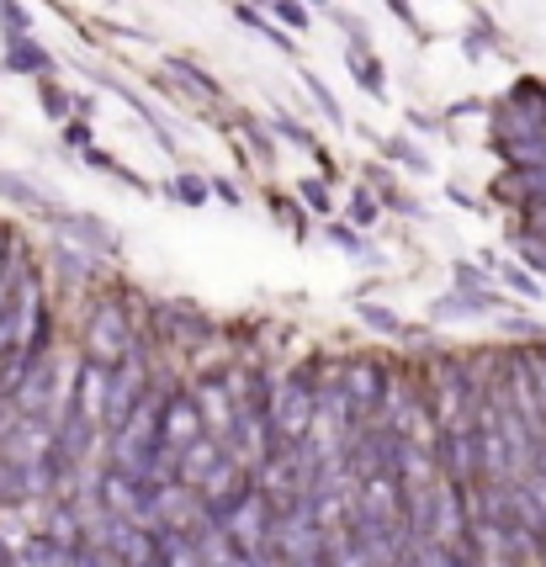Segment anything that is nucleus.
Returning a JSON list of instances; mask_svg holds the SVG:
<instances>
[{
  "mask_svg": "<svg viewBox=\"0 0 546 567\" xmlns=\"http://www.w3.org/2000/svg\"><path fill=\"white\" fill-rule=\"evenodd\" d=\"M493 149L510 170L546 165V80L520 75L515 90L493 107Z\"/></svg>",
  "mask_w": 546,
  "mask_h": 567,
  "instance_id": "nucleus-1",
  "label": "nucleus"
},
{
  "mask_svg": "<svg viewBox=\"0 0 546 567\" xmlns=\"http://www.w3.org/2000/svg\"><path fill=\"white\" fill-rule=\"evenodd\" d=\"M144 340L133 329V313L122 298H101L86 319V360H101V366H122L127 356H138Z\"/></svg>",
  "mask_w": 546,
  "mask_h": 567,
  "instance_id": "nucleus-2",
  "label": "nucleus"
},
{
  "mask_svg": "<svg viewBox=\"0 0 546 567\" xmlns=\"http://www.w3.org/2000/svg\"><path fill=\"white\" fill-rule=\"evenodd\" d=\"M313 414H319V377H313V366L292 371L281 388H271L276 446H303L313 435Z\"/></svg>",
  "mask_w": 546,
  "mask_h": 567,
  "instance_id": "nucleus-3",
  "label": "nucleus"
},
{
  "mask_svg": "<svg viewBox=\"0 0 546 567\" xmlns=\"http://www.w3.org/2000/svg\"><path fill=\"white\" fill-rule=\"evenodd\" d=\"M276 520H281V509H276L260 488H249L239 504L223 514V531H229V541L239 546L244 557H255V552H266L276 541Z\"/></svg>",
  "mask_w": 546,
  "mask_h": 567,
  "instance_id": "nucleus-4",
  "label": "nucleus"
},
{
  "mask_svg": "<svg viewBox=\"0 0 546 567\" xmlns=\"http://www.w3.org/2000/svg\"><path fill=\"white\" fill-rule=\"evenodd\" d=\"M276 552H281V563L287 567H308V563H324V546L330 536L313 525V514H308V499L292 509H281V520H276Z\"/></svg>",
  "mask_w": 546,
  "mask_h": 567,
  "instance_id": "nucleus-5",
  "label": "nucleus"
},
{
  "mask_svg": "<svg viewBox=\"0 0 546 567\" xmlns=\"http://www.w3.org/2000/svg\"><path fill=\"white\" fill-rule=\"evenodd\" d=\"M393 366L382 356H356L350 366H345V392H350V403H356V419L361 424H377V414H382V398H388V388H393Z\"/></svg>",
  "mask_w": 546,
  "mask_h": 567,
  "instance_id": "nucleus-6",
  "label": "nucleus"
},
{
  "mask_svg": "<svg viewBox=\"0 0 546 567\" xmlns=\"http://www.w3.org/2000/svg\"><path fill=\"white\" fill-rule=\"evenodd\" d=\"M154 334L165 340V345H181V351H197V345H208L218 334V324L197 308V302L186 298H170V302H154Z\"/></svg>",
  "mask_w": 546,
  "mask_h": 567,
  "instance_id": "nucleus-7",
  "label": "nucleus"
},
{
  "mask_svg": "<svg viewBox=\"0 0 546 567\" xmlns=\"http://www.w3.org/2000/svg\"><path fill=\"white\" fill-rule=\"evenodd\" d=\"M154 388V371L144 366V351L138 356H127L122 366H112V388H107V435H118L122 424H127V414L144 403V392Z\"/></svg>",
  "mask_w": 546,
  "mask_h": 567,
  "instance_id": "nucleus-8",
  "label": "nucleus"
},
{
  "mask_svg": "<svg viewBox=\"0 0 546 567\" xmlns=\"http://www.w3.org/2000/svg\"><path fill=\"white\" fill-rule=\"evenodd\" d=\"M144 499H149V488H144L138 478H127V472H118L112 462L96 472V488H91L96 514H112V520H144Z\"/></svg>",
  "mask_w": 546,
  "mask_h": 567,
  "instance_id": "nucleus-9",
  "label": "nucleus"
},
{
  "mask_svg": "<svg viewBox=\"0 0 546 567\" xmlns=\"http://www.w3.org/2000/svg\"><path fill=\"white\" fill-rule=\"evenodd\" d=\"M59 366H54V356L48 360H37L27 377L16 382V392H11V409L16 414H27V419H48L54 424V414H59Z\"/></svg>",
  "mask_w": 546,
  "mask_h": 567,
  "instance_id": "nucleus-10",
  "label": "nucleus"
},
{
  "mask_svg": "<svg viewBox=\"0 0 546 567\" xmlns=\"http://www.w3.org/2000/svg\"><path fill=\"white\" fill-rule=\"evenodd\" d=\"M54 223H59V240L80 244V249H86V255H96V260H112V255L122 249L118 229H107V223H101V218H91V212H59Z\"/></svg>",
  "mask_w": 546,
  "mask_h": 567,
  "instance_id": "nucleus-11",
  "label": "nucleus"
},
{
  "mask_svg": "<svg viewBox=\"0 0 546 567\" xmlns=\"http://www.w3.org/2000/svg\"><path fill=\"white\" fill-rule=\"evenodd\" d=\"M202 435H208V424H202V409H197L191 388H176L170 403H165V446L186 451V446H197Z\"/></svg>",
  "mask_w": 546,
  "mask_h": 567,
  "instance_id": "nucleus-12",
  "label": "nucleus"
},
{
  "mask_svg": "<svg viewBox=\"0 0 546 567\" xmlns=\"http://www.w3.org/2000/svg\"><path fill=\"white\" fill-rule=\"evenodd\" d=\"M504 308V292H493V287H483V292H446L441 302H430V324H456V319H488V313H499Z\"/></svg>",
  "mask_w": 546,
  "mask_h": 567,
  "instance_id": "nucleus-13",
  "label": "nucleus"
},
{
  "mask_svg": "<svg viewBox=\"0 0 546 567\" xmlns=\"http://www.w3.org/2000/svg\"><path fill=\"white\" fill-rule=\"evenodd\" d=\"M191 398H197V409H202L208 435L229 441V430H234V398H229V382H223V377H202V382L191 388Z\"/></svg>",
  "mask_w": 546,
  "mask_h": 567,
  "instance_id": "nucleus-14",
  "label": "nucleus"
},
{
  "mask_svg": "<svg viewBox=\"0 0 546 567\" xmlns=\"http://www.w3.org/2000/svg\"><path fill=\"white\" fill-rule=\"evenodd\" d=\"M107 388H112V366H101V360H80V377H75V409L101 424L107 419Z\"/></svg>",
  "mask_w": 546,
  "mask_h": 567,
  "instance_id": "nucleus-15",
  "label": "nucleus"
},
{
  "mask_svg": "<svg viewBox=\"0 0 546 567\" xmlns=\"http://www.w3.org/2000/svg\"><path fill=\"white\" fill-rule=\"evenodd\" d=\"M223 441H218V435H202V441H197V446H186L181 451V472H176V482H186V488H202V482H208V472H213L218 462H223Z\"/></svg>",
  "mask_w": 546,
  "mask_h": 567,
  "instance_id": "nucleus-16",
  "label": "nucleus"
},
{
  "mask_svg": "<svg viewBox=\"0 0 546 567\" xmlns=\"http://www.w3.org/2000/svg\"><path fill=\"white\" fill-rule=\"evenodd\" d=\"M0 69H5V75H48V69H54V54H48L43 43H32V32L27 37H5Z\"/></svg>",
  "mask_w": 546,
  "mask_h": 567,
  "instance_id": "nucleus-17",
  "label": "nucleus"
},
{
  "mask_svg": "<svg viewBox=\"0 0 546 567\" xmlns=\"http://www.w3.org/2000/svg\"><path fill=\"white\" fill-rule=\"evenodd\" d=\"M96 80H101V86H112V90L122 96V101H127V107L138 112V118L149 122V127H154V138H159V149H165V154H176V138H170V122L159 118V112H154V107L144 101V96H138V90H133V86H122V80H112V75H96Z\"/></svg>",
  "mask_w": 546,
  "mask_h": 567,
  "instance_id": "nucleus-18",
  "label": "nucleus"
},
{
  "mask_svg": "<svg viewBox=\"0 0 546 567\" xmlns=\"http://www.w3.org/2000/svg\"><path fill=\"white\" fill-rule=\"evenodd\" d=\"M499 197L515 202V208H531V202H546V165L542 170H510L499 180Z\"/></svg>",
  "mask_w": 546,
  "mask_h": 567,
  "instance_id": "nucleus-19",
  "label": "nucleus"
},
{
  "mask_svg": "<svg viewBox=\"0 0 546 567\" xmlns=\"http://www.w3.org/2000/svg\"><path fill=\"white\" fill-rule=\"evenodd\" d=\"M345 64H350V75H356V86H361L366 96H377V101L388 96V69L366 54V43H356V48L345 54Z\"/></svg>",
  "mask_w": 546,
  "mask_h": 567,
  "instance_id": "nucleus-20",
  "label": "nucleus"
},
{
  "mask_svg": "<svg viewBox=\"0 0 546 567\" xmlns=\"http://www.w3.org/2000/svg\"><path fill=\"white\" fill-rule=\"evenodd\" d=\"M0 197H11V202H22V208H37V212H54L59 218V208H54V197H43L32 180L11 176V170H0Z\"/></svg>",
  "mask_w": 546,
  "mask_h": 567,
  "instance_id": "nucleus-21",
  "label": "nucleus"
},
{
  "mask_svg": "<svg viewBox=\"0 0 546 567\" xmlns=\"http://www.w3.org/2000/svg\"><path fill=\"white\" fill-rule=\"evenodd\" d=\"M54 266H59L69 281H91V276H96V255H86L80 244L59 240V244H54Z\"/></svg>",
  "mask_w": 546,
  "mask_h": 567,
  "instance_id": "nucleus-22",
  "label": "nucleus"
},
{
  "mask_svg": "<svg viewBox=\"0 0 546 567\" xmlns=\"http://www.w3.org/2000/svg\"><path fill=\"white\" fill-rule=\"evenodd\" d=\"M165 69H170V75H176L181 86H191V96H208V101H213V96H223V86H218V80L208 75V69H202V64H191V59H165Z\"/></svg>",
  "mask_w": 546,
  "mask_h": 567,
  "instance_id": "nucleus-23",
  "label": "nucleus"
},
{
  "mask_svg": "<svg viewBox=\"0 0 546 567\" xmlns=\"http://www.w3.org/2000/svg\"><path fill=\"white\" fill-rule=\"evenodd\" d=\"M165 197H170V202H181V208H202V202L213 197V186H208V180H197V176H176L170 186H165Z\"/></svg>",
  "mask_w": 546,
  "mask_h": 567,
  "instance_id": "nucleus-24",
  "label": "nucleus"
},
{
  "mask_svg": "<svg viewBox=\"0 0 546 567\" xmlns=\"http://www.w3.org/2000/svg\"><path fill=\"white\" fill-rule=\"evenodd\" d=\"M303 86H308V96H313V101H319V107H324V118H330L334 127H345V107H339V101H334V90L324 86V80H319V75H313V69H303Z\"/></svg>",
  "mask_w": 546,
  "mask_h": 567,
  "instance_id": "nucleus-25",
  "label": "nucleus"
},
{
  "mask_svg": "<svg viewBox=\"0 0 546 567\" xmlns=\"http://www.w3.org/2000/svg\"><path fill=\"white\" fill-rule=\"evenodd\" d=\"M234 16H239L244 27L266 32V37H271L276 48H281V54H292V37H287V32H281V27H271V22H266V16H260V11H255V5H234Z\"/></svg>",
  "mask_w": 546,
  "mask_h": 567,
  "instance_id": "nucleus-26",
  "label": "nucleus"
},
{
  "mask_svg": "<svg viewBox=\"0 0 546 567\" xmlns=\"http://www.w3.org/2000/svg\"><path fill=\"white\" fill-rule=\"evenodd\" d=\"M510 240H515V255L525 260V270L546 281V244H542V240H531V234H510Z\"/></svg>",
  "mask_w": 546,
  "mask_h": 567,
  "instance_id": "nucleus-27",
  "label": "nucleus"
},
{
  "mask_svg": "<svg viewBox=\"0 0 546 567\" xmlns=\"http://www.w3.org/2000/svg\"><path fill=\"white\" fill-rule=\"evenodd\" d=\"M239 127H244V138H249V154H255L260 165H271V159H276L271 133H266V127H260V122H255V118H239Z\"/></svg>",
  "mask_w": 546,
  "mask_h": 567,
  "instance_id": "nucleus-28",
  "label": "nucleus"
},
{
  "mask_svg": "<svg viewBox=\"0 0 546 567\" xmlns=\"http://www.w3.org/2000/svg\"><path fill=\"white\" fill-rule=\"evenodd\" d=\"M0 27H5V37H27L32 32V16L22 0H0Z\"/></svg>",
  "mask_w": 546,
  "mask_h": 567,
  "instance_id": "nucleus-29",
  "label": "nucleus"
},
{
  "mask_svg": "<svg viewBox=\"0 0 546 567\" xmlns=\"http://www.w3.org/2000/svg\"><path fill=\"white\" fill-rule=\"evenodd\" d=\"M356 313H361V324H366V329H377V334H403V324H398V313H393V308H377V302H361Z\"/></svg>",
  "mask_w": 546,
  "mask_h": 567,
  "instance_id": "nucleus-30",
  "label": "nucleus"
},
{
  "mask_svg": "<svg viewBox=\"0 0 546 567\" xmlns=\"http://www.w3.org/2000/svg\"><path fill=\"white\" fill-rule=\"evenodd\" d=\"M37 107H43L48 118H69V112H75V96H69L64 86H43L37 90Z\"/></svg>",
  "mask_w": 546,
  "mask_h": 567,
  "instance_id": "nucleus-31",
  "label": "nucleus"
},
{
  "mask_svg": "<svg viewBox=\"0 0 546 567\" xmlns=\"http://www.w3.org/2000/svg\"><path fill=\"white\" fill-rule=\"evenodd\" d=\"M298 197H303V208H313L319 218H330V212H334L330 186H324V180H298Z\"/></svg>",
  "mask_w": 546,
  "mask_h": 567,
  "instance_id": "nucleus-32",
  "label": "nucleus"
},
{
  "mask_svg": "<svg viewBox=\"0 0 546 567\" xmlns=\"http://www.w3.org/2000/svg\"><path fill=\"white\" fill-rule=\"evenodd\" d=\"M382 154H388V159H403V165H409V170H420V176L430 170V159L414 149L409 138H388V144H382Z\"/></svg>",
  "mask_w": 546,
  "mask_h": 567,
  "instance_id": "nucleus-33",
  "label": "nucleus"
},
{
  "mask_svg": "<svg viewBox=\"0 0 546 567\" xmlns=\"http://www.w3.org/2000/svg\"><path fill=\"white\" fill-rule=\"evenodd\" d=\"M350 212H356L361 229H371V223L382 218V197H377V191H356V197H350Z\"/></svg>",
  "mask_w": 546,
  "mask_h": 567,
  "instance_id": "nucleus-34",
  "label": "nucleus"
},
{
  "mask_svg": "<svg viewBox=\"0 0 546 567\" xmlns=\"http://www.w3.org/2000/svg\"><path fill=\"white\" fill-rule=\"evenodd\" d=\"M75 567H122L118 552L112 546H96V541H86L80 552H75Z\"/></svg>",
  "mask_w": 546,
  "mask_h": 567,
  "instance_id": "nucleus-35",
  "label": "nucleus"
},
{
  "mask_svg": "<svg viewBox=\"0 0 546 567\" xmlns=\"http://www.w3.org/2000/svg\"><path fill=\"white\" fill-rule=\"evenodd\" d=\"M271 11H276V22H281V27H298V32L308 27V5L303 0H271Z\"/></svg>",
  "mask_w": 546,
  "mask_h": 567,
  "instance_id": "nucleus-36",
  "label": "nucleus"
},
{
  "mask_svg": "<svg viewBox=\"0 0 546 567\" xmlns=\"http://www.w3.org/2000/svg\"><path fill=\"white\" fill-rule=\"evenodd\" d=\"M504 287L520 292V298H542V281H536L531 270H520V266H504Z\"/></svg>",
  "mask_w": 546,
  "mask_h": 567,
  "instance_id": "nucleus-37",
  "label": "nucleus"
},
{
  "mask_svg": "<svg viewBox=\"0 0 546 567\" xmlns=\"http://www.w3.org/2000/svg\"><path fill=\"white\" fill-rule=\"evenodd\" d=\"M520 234H531V240L546 244V202H531V208H520Z\"/></svg>",
  "mask_w": 546,
  "mask_h": 567,
  "instance_id": "nucleus-38",
  "label": "nucleus"
},
{
  "mask_svg": "<svg viewBox=\"0 0 546 567\" xmlns=\"http://www.w3.org/2000/svg\"><path fill=\"white\" fill-rule=\"evenodd\" d=\"M525 366L536 377V398H542V409H546V345H525Z\"/></svg>",
  "mask_w": 546,
  "mask_h": 567,
  "instance_id": "nucleus-39",
  "label": "nucleus"
},
{
  "mask_svg": "<svg viewBox=\"0 0 546 567\" xmlns=\"http://www.w3.org/2000/svg\"><path fill=\"white\" fill-rule=\"evenodd\" d=\"M271 208L281 212V223H287V229H292V234L303 240V234H308V218H303V208H298V202H287V197H271Z\"/></svg>",
  "mask_w": 546,
  "mask_h": 567,
  "instance_id": "nucleus-40",
  "label": "nucleus"
},
{
  "mask_svg": "<svg viewBox=\"0 0 546 567\" xmlns=\"http://www.w3.org/2000/svg\"><path fill=\"white\" fill-rule=\"evenodd\" d=\"M330 240L339 244V249H350V255H361V260H371V249H366V240H361V234H350L345 223H330Z\"/></svg>",
  "mask_w": 546,
  "mask_h": 567,
  "instance_id": "nucleus-41",
  "label": "nucleus"
},
{
  "mask_svg": "<svg viewBox=\"0 0 546 567\" xmlns=\"http://www.w3.org/2000/svg\"><path fill=\"white\" fill-rule=\"evenodd\" d=\"M276 133H281L287 144H303V149H313V154H319V144H313V133H308L303 122H292V118H276Z\"/></svg>",
  "mask_w": 546,
  "mask_h": 567,
  "instance_id": "nucleus-42",
  "label": "nucleus"
},
{
  "mask_svg": "<svg viewBox=\"0 0 546 567\" xmlns=\"http://www.w3.org/2000/svg\"><path fill=\"white\" fill-rule=\"evenodd\" d=\"M504 334H515V340H542L546 345V324H536V319H504Z\"/></svg>",
  "mask_w": 546,
  "mask_h": 567,
  "instance_id": "nucleus-43",
  "label": "nucleus"
},
{
  "mask_svg": "<svg viewBox=\"0 0 546 567\" xmlns=\"http://www.w3.org/2000/svg\"><path fill=\"white\" fill-rule=\"evenodd\" d=\"M456 287H461V292H483L488 276L478 266H467V260H461V266H456Z\"/></svg>",
  "mask_w": 546,
  "mask_h": 567,
  "instance_id": "nucleus-44",
  "label": "nucleus"
},
{
  "mask_svg": "<svg viewBox=\"0 0 546 567\" xmlns=\"http://www.w3.org/2000/svg\"><path fill=\"white\" fill-rule=\"evenodd\" d=\"M64 144H75V149L86 154L91 149V122H69V127H64Z\"/></svg>",
  "mask_w": 546,
  "mask_h": 567,
  "instance_id": "nucleus-45",
  "label": "nucleus"
},
{
  "mask_svg": "<svg viewBox=\"0 0 546 567\" xmlns=\"http://www.w3.org/2000/svg\"><path fill=\"white\" fill-rule=\"evenodd\" d=\"M11 255H16V234L0 223V276H5V270H16V260H11Z\"/></svg>",
  "mask_w": 546,
  "mask_h": 567,
  "instance_id": "nucleus-46",
  "label": "nucleus"
},
{
  "mask_svg": "<svg viewBox=\"0 0 546 567\" xmlns=\"http://www.w3.org/2000/svg\"><path fill=\"white\" fill-rule=\"evenodd\" d=\"M388 11H393V16H398V22H403L409 32H420V16H414V5H409V0H388Z\"/></svg>",
  "mask_w": 546,
  "mask_h": 567,
  "instance_id": "nucleus-47",
  "label": "nucleus"
},
{
  "mask_svg": "<svg viewBox=\"0 0 546 567\" xmlns=\"http://www.w3.org/2000/svg\"><path fill=\"white\" fill-rule=\"evenodd\" d=\"M334 22H339V27L350 32L356 43H366V22H361V16H350V11H334Z\"/></svg>",
  "mask_w": 546,
  "mask_h": 567,
  "instance_id": "nucleus-48",
  "label": "nucleus"
},
{
  "mask_svg": "<svg viewBox=\"0 0 546 567\" xmlns=\"http://www.w3.org/2000/svg\"><path fill=\"white\" fill-rule=\"evenodd\" d=\"M11 302H16V270H5V276H0V313H5Z\"/></svg>",
  "mask_w": 546,
  "mask_h": 567,
  "instance_id": "nucleus-49",
  "label": "nucleus"
},
{
  "mask_svg": "<svg viewBox=\"0 0 546 567\" xmlns=\"http://www.w3.org/2000/svg\"><path fill=\"white\" fill-rule=\"evenodd\" d=\"M208 186H213V197H218V202H229V208H239V191H234V186H229V180H208Z\"/></svg>",
  "mask_w": 546,
  "mask_h": 567,
  "instance_id": "nucleus-50",
  "label": "nucleus"
},
{
  "mask_svg": "<svg viewBox=\"0 0 546 567\" xmlns=\"http://www.w3.org/2000/svg\"><path fill=\"white\" fill-rule=\"evenodd\" d=\"M0 567H11V546H5V536H0Z\"/></svg>",
  "mask_w": 546,
  "mask_h": 567,
  "instance_id": "nucleus-51",
  "label": "nucleus"
},
{
  "mask_svg": "<svg viewBox=\"0 0 546 567\" xmlns=\"http://www.w3.org/2000/svg\"><path fill=\"white\" fill-rule=\"evenodd\" d=\"M313 5H330V0H313Z\"/></svg>",
  "mask_w": 546,
  "mask_h": 567,
  "instance_id": "nucleus-52",
  "label": "nucleus"
},
{
  "mask_svg": "<svg viewBox=\"0 0 546 567\" xmlns=\"http://www.w3.org/2000/svg\"><path fill=\"white\" fill-rule=\"evenodd\" d=\"M149 567H165V563H149Z\"/></svg>",
  "mask_w": 546,
  "mask_h": 567,
  "instance_id": "nucleus-53",
  "label": "nucleus"
},
{
  "mask_svg": "<svg viewBox=\"0 0 546 567\" xmlns=\"http://www.w3.org/2000/svg\"><path fill=\"white\" fill-rule=\"evenodd\" d=\"M467 567H478V563H467Z\"/></svg>",
  "mask_w": 546,
  "mask_h": 567,
  "instance_id": "nucleus-54",
  "label": "nucleus"
}]
</instances>
